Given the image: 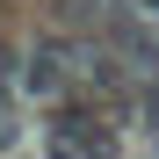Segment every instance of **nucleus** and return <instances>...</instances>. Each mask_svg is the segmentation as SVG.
<instances>
[{"mask_svg":"<svg viewBox=\"0 0 159 159\" xmlns=\"http://www.w3.org/2000/svg\"><path fill=\"white\" fill-rule=\"evenodd\" d=\"M109 152H116L109 109H80V101H65V109L43 116V159H109Z\"/></svg>","mask_w":159,"mask_h":159,"instance_id":"obj_1","label":"nucleus"},{"mask_svg":"<svg viewBox=\"0 0 159 159\" xmlns=\"http://www.w3.org/2000/svg\"><path fill=\"white\" fill-rule=\"evenodd\" d=\"M138 7H145V15H159V0H138Z\"/></svg>","mask_w":159,"mask_h":159,"instance_id":"obj_2","label":"nucleus"},{"mask_svg":"<svg viewBox=\"0 0 159 159\" xmlns=\"http://www.w3.org/2000/svg\"><path fill=\"white\" fill-rule=\"evenodd\" d=\"M94 7H109V0H94Z\"/></svg>","mask_w":159,"mask_h":159,"instance_id":"obj_3","label":"nucleus"}]
</instances>
